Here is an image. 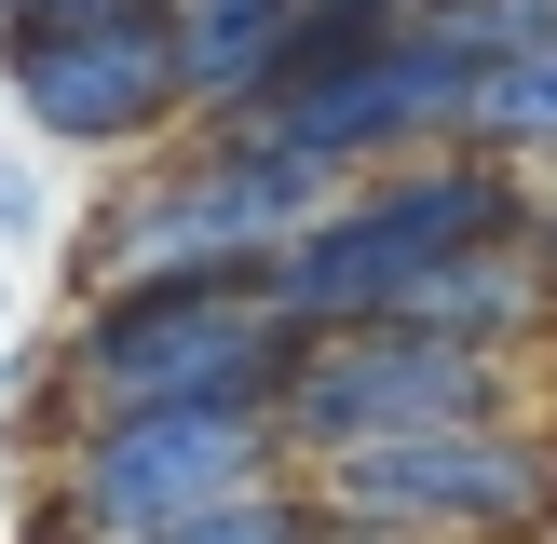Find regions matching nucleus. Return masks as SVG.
<instances>
[{
    "label": "nucleus",
    "mask_w": 557,
    "mask_h": 544,
    "mask_svg": "<svg viewBox=\"0 0 557 544\" xmlns=\"http://www.w3.org/2000/svg\"><path fill=\"white\" fill-rule=\"evenodd\" d=\"M544 14H557V0H544Z\"/></svg>",
    "instance_id": "nucleus-14"
},
{
    "label": "nucleus",
    "mask_w": 557,
    "mask_h": 544,
    "mask_svg": "<svg viewBox=\"0 0 557 544\" xmlns=\"http://www.w3.org/2000/svg\"><path fill=\"white\" fill-rule=\"evenodd\" d=\"M163 544H341V517H326V490L313 477H259V490H232V504H205V517H177Z\"/></svg>",
    "instance_id": "nucleus-11"
},
{
    "label": "nucleus",
    "mask_w": 557,
    "mask_h": 544,
    "mask_svg": "<svg viewBox=\"0 0 557 544\" xmlns=\"http://www.w3.org/2000/svg\"><path fill=\"white\" fill-rule=\"evenodd\" d=\"M476 408H504V354H490V341H449V326H422V313L313 326L299 368L272 381V422H286L299 462L368 449V435H408V422H476Z\"/></svg>",
    "instance_id": "nucleus-6"
},
{
    "label": "nucleus",
    "mask_w": 557,
    "mask_h": 544,
    "mask_svg": "<svg viewBox=\"0 0 557 544\" xmlns=\"http://www.w3.org/2000/svg\"><path fill=\"white\" fill-rule=\"evenodd\" d=\"M341 544H354V531H341Z\"/></svg>",
    "instance_id": "nucleus-15"
},
{
    "label": "nucleus",
    "mask_w": 557,
    "mask_h": 544,
    "mask_svg": "<svg viewBox=\"0 0 557 544\" xmlns=\"http://www.w3.org/2000/svg\"><path fill=\"white\" fill-rule=\"evenodd\" d=\"M177 14V82L205 123H232V109H259L272 82H286V27L299 0H163Z\"/></svg>",
    "instance_id": "nucleus-9"
},
{
    "label": "nucleus",
    "mask_w": 557,
    "mask_h": 544,
    "mask_svg": "<svg viewBox=\"0 0 557 544\" xmlns=\"http://www.w3.org/2000/svg\"><path fill=\"white\" fill-rule=\"evenodd\" d=\"M531 205H544L531 163L476 150V136H449V150H408V163H381V177H354L341 205H326L313 232L272 259V299H286L299 326L408 313L435 259H462V245H490V232H531Z\"/></svg>",
    "instance_id": "nucleus-1"
},
{
    "label": "nucleus",
    "mask_w": 557,
    "mask_h": 544,
    "mask_svg": "<svg viewBox=\"0 0 557 544\" xmlns=\"http://www.w3.org/2000/svg\"><path fill=\"white\" fill-rule=\"evenodd\" d=\"M96 14H163V0H0V41H27V27H96Z\"/></svg>",
    "instance_id": "nucleus-12"
},
{
    "label": "nucleus",
    "mask_w": 557,
    "mask_h": 544,
    "mask_svg": "<svg viewBox=\"0 0 557 544\" xmlns=\"http://www.w3.org/2000/svg\"><path fill=\"white\" fill-rule=\"evenodd\" d=\"M41 544H96V531H69V517H41Z\"/></svg>",
    "instance_id": "nucleus-13"
},
{
    "label": "nucleus",
    "mask_w": 557,
    "mask_h": 544,
    "mask_svg": "<svg viewBox=\"0 0 557 544\" xmlns=\"http://www.w3.org/2000/svg\"><path fill=\"white\" fill-rule=\"evenodd\" d=\"M313 326L272 299V272H163V286H96L69 341L82 408H163V395H272Z\"/></svg>",
    "instance_id": "nucleus-5"
},
{
    "label": "nucleus",
    "mask_w": 557,
    "mask_h": 544,
    "mask_svg": "<svg viewBox=\"0 0 557 544\" xmlns=\"http://www.w3.org/2000/svg\"><path fill=\"white\" fill-rule=\"evenodd\" d=\"M313 490L354 544H531L557 531V435L504 422V408L408 422V435H368V449H326Z\"/></svg>",
    "instance_id": "nucleus-4"
},
{
    "label": "nucleus",
    "mask_w": 557,
    "mask_h": 544,
    "mask_svg": "<svg viewBox=\"0 0 557 544\" xmlns=\"http://www.w3.org/2000/svg\"><path fill=\"white\" fill-rule=\"evenodd\" d=\"M476 82H490V54H476V41H449V27L408 0L395 41L341 54V69L272 82V96H259V109H232V123H259V136H286V150H326L341 177H368V163L449 150V136L476 123Z\"/></svg>",
    "instance_id": "nucleus-7"
},
{
    "label": "nucleus",
    "mask_w": 557,
    "mask_h": 544,
    "mask_svg": "<svg viewBox=\"0 0 557 544\" xmlns=\"http://www.w3.org/2000/svg\"><path fill=\"white\" fill-rule=\"evenodd\" d=\"M341 190H354V177H341L326 150H286V136H259V123H218L205 150L150 163V177H136L123 205L82 232V272H96V286H163V272H272L326 205H341Z\"/></svg>",
    "instance_id": "nucleus-2"
},
{
    "label": "nucleus",
    "mask_w": 557,
    "mask_h": 544,
    "mask_svg": "<svg viewBox=\"0 0 557 544\" xmlns=\"http://www.w3.org/2000/svg\"><path fill=\"white\" fill-rule=\"evenodd\" d=\"M462 136L504 150V163H531V177H557V27H544V41H517L504 69L476 82V123H462Z\"/></svg>",
    "instance_id": "nucleus-10"
},
{
    "label": "nucleus",
    "mask_w": 557,
    "mask_h": 544,
    "mask_svg": "<svg viewBox=\"0 0 557 544\" xmlns=\"http://www.w3.org/2000/svg\"><path fill=\"white\" fill-rule=\"evenodd\" d=\"M286 422L272 395H163V408H82L54 449V517L96 544H163L177 517L232 504V490L286 477Z\"/></svg>",
    "instance_id": "nucleus-3"
},
{
    "label": "nucleus",
    "mask_w": 557,
    "mask_h": 544,
    "mask_svg": "<svg viewBox=\"0 0 557 544\" xmlns=\"http://www.w3.org/2000/svg\"><path fill=\"white\" fill-rule=\"evenodd\" d=\"M14 109L54 150H150L190 109L177 82V14H96V27H27L14 41Z\"/></svg>",
    "instance_id": "nucleus-8"
}]
</instances>
